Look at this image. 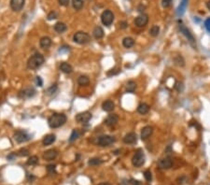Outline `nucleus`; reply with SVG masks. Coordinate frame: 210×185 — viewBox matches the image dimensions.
Returning <instances> with one entry per match:
<instances>
[{
    "mask_svg": "<svg viewBox=\"0 0 210 185\" xmlns=\"http://www.w3.org/2000/svg\"><path fill=\"white\" fill-rule=\"evenodd\" d=\"M65 122L66 116L63 113H54L48 120V123H49V126L51 128H59L63 126Z\"/></svg>",
    "mask_w": 210,
    "mask_h": 185,
    "instance_id": "obj_1",
    "label": "nucleus"
},
{
    "mask_svg": "<svg viewBox=\"0 0 210 185\" xmlns=\"http://www.w3.org/2000/svg\"><path fill=\"white\" fill-rule=\"evenodd\" d=\"M44 63V57L40 53H36L32 55L31 57L27 61V68L29 69L35 70L37 68H40V66Z\"/></svg>",
    "mask_w": 210,
    "mask_h": 185,
    "instance_id": "obj_2",
    "label": "nucleus"
},
{
    "mask_svg": "<svg viewBox=\"0 0 210 185\" xmlns=\"http://www.w3.org/2000/svg\"><path fill=\"white\" fill-rule=\"evenodd\" d=\"M73 39L76 43L78 44H80V45H84V44H87L90 42L91 40V37L88 33H85V32H77L76 34L74 35L73 37Z\"/></svg>",
    "mask_w": 210,
    "mask_h": 185,
    "instance_id": "obj_3",
    "label": "nucleus"
},
{
    "mask_svg": "<svg viewBox=\"0 0 210 185\" xmlns=\"http://www.w3.org/2000/svg\"><path fill=\"white\" fill-rule=\"evenodd\" d=\"M132 164L133 167H140L145 164V154L142 151L138 150L132 158Z\"/></svg>",
    "mask_w": 210,
    "mask_h": 185,
    "instance_id": "obj_4",
    "label": "nucleus"
},
{
    "mask_svg": "<svg viewBox=\"0 0 210 185\" xmlns=\"http://www.w3.org/2000/svg\"><path fill=\"white\" fill-rule=\"evenodd\" d=\"M114 21V14L110 9H107V11H103L101 14V22L104 25L109 26Z\"/></svg>",
    "mask_w": 210,
    "mask_h": 185,
    "instance_id": "obj_5",
    "label": "nucleus"
},
{
    "mask_svg": "<svg viewBox=\"0 0 210 185\" xmlns=\"http://www.w3.org/2000/svg\"><path fill=\"white\" fill-rule=\"evenodd\" d=\"M13 139L17 142V143H25V142L28 141L31 139V136L27 134V132L19 130V131H16L15 133H14Z\"/></svg>",
    "mask_w": 210,
    "mask_h": 185,
    "instance_id": "obj_6",
    "label": "nucleus"
},
{
    "mask_svg": "<svg viewBox=\"0 0 210 185\" xmlns=\"http://www.w3.org/2000/svg\"><path fill=\"white\" fill-rule=\"evenodd\" d=\"M179 30L181 32V34H182L186 39H188V41L190 42V44L192 45V47H194V48H196V44H195V39H194V37L192 36V34L190 33V31L188 29L187 27H186L185 25H179Z\"/></svg>",
    "mask_w": 210,
    "mask_h": 185,
    "instance_id": "obj_7",
    "label": "nucleus"
},
{
    "mask_svg": "<svg viewBox=\"0 0 210 185\" xmlns=\"http://www.w3.org/2000/svg\"><path fill=\"white\" fill-rule=\"evenodd\" d=\"M115 142V137L107 135H104L97 139V145L100 147H107Z\"/></svg>",
    "mask_w": 210,
    "mask_h": 185,
    "instance_id": "obj_8",
    "label": "nucleus"
},
{
    "mask_svg": "<svg viewBox=\"0 0 210 185\" xmlns=\"http://www.w3.org/2000/svg\"><path fill=\"white\" fill-rule=\"evenodd\" d=\"M92 113L89 111H83L80 112L76 116V121L80 123H87L90 122V120L92 119Z\"/></svg>",
    "mask_w": 210,
    "mask_h": 185,
    "instance_id": "obj_9",
    "label": "nucleus"
},
{
    "mask_svg": "<svg viewBox=\"0 0 210 185\" xmlns=\"http://www.w3.org/2000/svg\"><path fill=\"white\" fill-rule=\"evenodd\" d=\"M157 165H158V167L160 169L167 170V169H170L172 167V165H173V162H172L171 158L165 157V158H163V159H160Z\"/></svg>",
    "mask_w": 210,
    "mask_h": 185,
    "instance_id": "obj_10",
    "label": "nucleus"
},
{
    "mask_svg": "<svg viewBox=\"0 0 210 185\" xmlns=\"http://www.w3.org/2000/svg\"><path fill=\"white\" fill-rule=\"evenodd\" d=\"M149 23V16L147 14H140L135 20V25L137 27H145Z\"/></svg>",
    "mask_w": 210,
    "mask_h": 185,
    "instance_id": "obj_11",
    "label": "nucleus"
},
{
    "mask_svg": "<svg viewBox=\"0 0 210 185\" xmlns=\"http://www.w3.org/2000/svg\"><path fill=\"white\" fill-rule=\"evenodd\" d=\"M25 0H11V8L13 11H20L25 6Z\"/></svg>",
    "mask_w": 210,
    "mask_h": 185,
    "instance_id": "obj_12",
    "label": "nucleus"
},
{
    "mask_svg": "<svg viewBox=\"0 0 210 185\" xmlns=\"http://www.w3.org/2000/svg\"><path fill=\"white\" fill-rule=\"evenodd\" d=\"M119 122V116L117 114H110L107 117V119L105 120L104 123L108 127H113L115 126Z\"/></svg>",
    "mask_w": 210,
    "mask_h": 185,
    "instance_id": "obj_13",
    "label": "nucleus"
},
{
    "mask_svg": "<svg viewBox=\"0 0 210 185\" xmlns=\"http://www.w3.org/2000/svg\"><path fill=\"white\" fill-rule=\"evenodd\" d=\"M152 133H153V128L150 125H147L145 127L142 128L141 130V135H140V137L142 140H147L149 137L152 135Z\"/></svg>",
    "mask_w": 210,
    "mask_h": 185,
    "instance_id": "obj_14",
    "label": "nucleus"
},
{
    "mask_svg": "<svg viewBox=\"0 0 210 185\" xmlns=\"http://www.w3.org/2000/svg\"><path fill=\"white\" fill-rule=\"evenodd\" d=\"M122 140L125 144H135L137 141V136L136 133H133V132L128 133V134L124 136Z\"/></svg>",
    "mask_w": 210,
    "mask_h": 185,
    "instance_id": "obj_15",
    "label": "nucleus"
},
{
    "mask_svg": "<svg viewBox=\"0 0 210 185\" xmlns=\"http://www.w3.org/2000/svg\"><path fill=\"white\" fill-rule=\"evenodd\" d=\"M57 155H58L57 151L54 149H51V150L46 151L44 153V154H43V159L46 161H52L57 157Z\"/></svg>",
    "mask_w": 210,
    "mask_h": 185,
    "instance_id": "obj_16",
    "label": "nucleus"
},
{
    "mask_svg": "<svg viewBox=\"0 0 210 185\" xmlns=\"http://www.w3.org/2000/svg\"><path fill=\"white\" fill-rule=\"evenodd\" d=\"M35 94H36L35 90L32 88H29V89H25V90H23V91H22L20 94H19V96L22 98H30V97L34 96Z\"/></svg>",
    "mask_w": 210,
    "mask_h": 185,
    "instance_id": "obj_17",
    "label": "nucleus"
},
{
    "mask_svg": "<svg viewBox=\"0 0 210 185\" xmlns=\"http://www.w3.org/2000/svg\"><path fill=\"white\" fill-rule=\"evenodd\" d=\"M102 108L105 111L110 112L114 110V108H115V104H114V102L111 101V100H106V101H104L103 104H102Z\"/></svg>",
    "mask_w": 210,
    "mask_h": 185,
    "instance_id": "obj_18",
    "label": "nucleus"
},
{
    "mask_svg": "<svg viewBox=\"0 0 210 185\" xmlns=\"http://www.w3.org/2000/svg\"><path fill=\"white\" fill-rule=\"evenodd\" d=\"M55 139H56L55 135L50 134V135H47V136H44V139H43V140H42V143L44 146H50V145H51L52 143H53V142L55 141Z\"/></svg>",
    "mask_w": 210,
    "mask_h": 185,
    "instance_id": "obj_19",
    "label": "nucleus"
},
{
    "mask_svg": "<svg viewBox=\"0 0 210 185\" xmlns=\"http://www.w3.org/2000/svg\"><path fill=\"white\" fill-rule=\"evenodd\" d=\"M60 70L65 74H70V73H72L73 68L68 63L63 62V63H61V65H60Z\"/></svg>",
    "mask_w": 210,
    "mask_h": 185,
    "instance_id": "obj_20",
    "label": "nucleus"
},
{
    "mask_svg": "<svg viewBox=\"0 0 210 185\" xmlns=\"http://www.w3.org/2000/svg\"><path fill=\"white\" fill-rule=\"evenodd\" d=\"M150 111V106L147 105L146 103H141L138 105L137 107V112L139 113V114H142V115H145L147 114V112Z\"/></svg>",
    "mask_w": 210,
    "mask_h": 185,
    "instance_id": "obj_21",
    "label": "nucleus"
},
{
    "mask_svg": "<svg viewBox=\"0 0 210 185\" xmlns=\"http://www.w3.org/2000/svg\"><path fill=\"white\" fill-rule=\"evenodd\" d=\"M39 45L42 49H47L51 45V39L49 37H43L39 41Z\"/></svg>",
    "mask_w": 210,
    "mask_h": 185,
    "instance_id": "obj_22",
    "label": "nucleus"
},
{
    "mask_svg": "<svg viewBox=\"0 0 210 185\" xmlns=\"http://www.w3.org/2000/svg\"><path fill=\"white\" fill-rule=\"evenodd\" d=\"M187 5H188V0H182V1H181L178 9H176V13H178V16H181V15H183L184 14V12L186 11V8H187Z\"/></svg>",
    "mask_w": 210,
    "mask_h": 185,
    "instance_id": "obj_23",
    "label": "nucleus"
},
{
    "mask_svg": "<svg viewBox=\"0 0 210 185\" xmlns=\"http://www.w3.org/2000/svg\"><path fill=\"white\" fill-rule=\"evenodd\" d=\"M66 29H67V27H66L65 23H62V22L56 23H55V25H54V30H55L57 33H60V34H62V33L65 32Z\"/></svg>",
    "mask_w": 210,
    "mask_h": 185,
    "instance_id": "obj_24",
    "label": "nucleus"
},
{
    "mask_svg": "<svg viewBox=\"0 0 210 185\" xmlns=\"http://www.w3.org/2000/svg\"><path fill=\"white\" fill-rule=\"evenodd\" d=\"M93 37H94L96 39H102V37H104V30H103V28H102L101 26H96V27H95L94 29H93Z\"/></svg>",
    "mask_w": 210,
    "mask_h": 185,
    "instance_id": "obj_25",
    "label": "nucleus"
},
{
    "mask_svg": "<svg viewBox=\"0 0 210 185\" xmlns=\"http://www.w3.org/2000/svg\"><path fill=\"white\" fill-rule=\"evenodd\" d=\"M122 45H123V47H125V48L130 49L133 45H135V40H133V39H132V37H124L123 40H122Z\"/></svg>",
    "mask_w": 210,
    "mask_h": 185,
    "instance_id": "obj_26",
    "label": "nucleus"
},
{
    "mask_svg": "<svg viewBox=\"0 0 210 185\" xmlns=\"http://www.w3.org/2000/svg\"><path fill=\"white\" fill-rule=\"evenodd\" d=\"M174 64L178 66H180V68H183L185 65V60L183 58V56L181 55H176L174 57Z\"/></svg>",
    "mask_w": 210,
    "mask_h": 185,
    "instance_id": "obj_27",
    "label": "nucleus"
},
{
    "mask_svg": "<svg viewBox=\"0 0 210 185\" xmlns=\"http://www.w3.org/2000/svg\"><path fill=\"white\" fill-rule=\"evenodd\" d=\"M78 83L80 85V86H87L90 83V79L87 76H80V77L78 79Z\"/></svg>",
    "mask_w": 210,
    "mask_h": 185,
    "instance_id": "obj_28",
    "label": "nucleus"
},
{
    "mask_svg": "<svg viewBox=\"0 0 210 185\" xmlns=\"http://www.w3.org/2000/svg\"><path fill=\"white\" fill-rule=\"evenodd\" d=\"M136 89V83L133 82V80H130L128 82L127 85H126V91L128 93H133Z\"/></svg>",
    "mask_w": 210,
    "mask_h": 185,
    "instance_id": "obj_29",
    "label": "nucleus"
},
{
    "mask_svg": "<svg viewBox=\"0 0 210 185\" xmlns=\"http://www.w3.org/2000/svg\"><path fill=\"white\" fill-rule=\"evenodd\" d=\"M83 0H72V6L76 11H79L83 7Z\"/></svg>",
    "mask_w": 210,
    "mask_h": 185,
    "instance_id": "obj_30",
    "label": "nucleus"
},
{
    "mask_svg": "<svg viewBox=\"0 0 210 185\" xmlns=\"http://www.w3.org/2000/svg\"><path fill=\"white\" fill-rule=\"evenodd\" d=\"M103 163V161L100 158H92L88 161V165H92V167H94V165H99Z\"/></svg>",
    "mask_w": 210,
    "mask_h": 185,
    "instance_id": "obj_31",
    "label": "nucleus"
},
{
    "mask_svg": "<svg viewBox=\"0 0 210 185\" xmlns=\"http://www.w3.org/2000/svg\"><path fill=\"white\" fill-rule=\"evenodd\" d=\"M37 163H39V157H37V156H36V155L31 156V157L28 159L27 162H26V164H27L28 165H36Z\"/></svg>",
    "mask_w": 210,
    "mask_h": 185,
    "instance_id": "obj_32",
    "label": "nucleus"
},
{
    "mask_svg": "<svg viewBox=\"0 0 210 185\" xmlns=\"http://www.w3.org/2000/svg\"><path fill=\"white\" fill-rule=\"evenodd\" d=\"M160 33V27L158 25H153L150 30V35L152 37H157Z\"/></svg>",
    "mask_w": 210,
    "mask_h": 185,
    "instance_id": "obj_33",
    "label": "nucleus"
},
{
    "mask_svg": "<svg viewBox=\"0 0 210 185\" xmlns=\"http://www.w3.org/2000/svg\"><path fill=\"white\" fill-rule=\"evenodd\" d=\"M79 136H80V133H79V131L78 129L73 130V131H72V134H71V136H70V137H69V141H70V142H73L74 140H76L77 139H79Z\"/></svg>",
    "mask_w": 210,
    "mask_h": 185,
    "instance_id": "obj_34",
    "label": "nucleus"
},
{
    "mask_svg": "<svg viewBox=\"0 0 210 185\" xmlns=\"http://www.w3.org/2000/svg\"><path fill=\"white\" fill-rule=\"evenodd\" d=\"M47 170H48V172H49L50 175L56 174V167L54 165H49L47 167Z\"/></svg>",
    "mask_w": 210,
    "mask_h": 185,
    "instance_id": "obj_35",
    "label": "nucleus"
},
{
    "mask_svg": "<svg viewBox=\"0 0 210 185\" xmlns=\"http://www.w3.org/2000/svg\"><path fill=\"white\" fill-rule=\"evenodd\" d=\"M57 17H58V14H57V12L54 11H51L49 14H48V20L49 21L55 20V19H57Z\"/></svg>",
    "mask_w": 210,
    "mask_h": 185,
    "instance_id": "obj_36",
    "label": "nucleus"
},
{
    "mask_svg": "<svg viewBox=\"0 0 210 185\" xmlns=\"http://www.w3.org/2000/svg\"><path fill=\"white\" fill-rule=\"evenodd\" d=\"M18 155H19V156H22H22H23V157H25V156L29 155V151H28L27 149H25V148L21 149L20 151H18Z\"/></svg>",
    "mask_w": 210,
    "mask_h": 185,
    "instance_id": "obj_37",
    "label": "nucleus"
},
{
    "mask_svg": "<svg viewBox=\"0 0 210 185\" xmlns=\"http://www.w3.org/2000/svg\"><path fill=\"white\" fill-rule=\"evenodd\" d=\"M144 177H145L147 181H151L152 175H151V172L150 171V170H146V171L144 172Z\"/></svg>",
    "mask_w": 210,
    "mask_h": 185,
    "instance_id": "obj_38",
    "label": "nucleus"
},
{
    "mask_svg": "<svg viewBox=\"0 0 210 185\" xmlns=\"http://www.w3.org/2000/svg\"><path fill=\"white\" fill-rule=\"evenodd\" d=\"M171 4H172V0H163V1H162V6L165 8H169L171 6Z\"/></svg>",
    "mask_w": 210,
    "mask_h": 185,
    "instance_id": "obj_39",
    "label": "nucleus"
},
{
    "mask_svg": "<svg viewBox=\"0 0 210 185\" xmlns=\"http://www.w3.org/2000/svg\"><path fill=\"white\" fill-rule=\"evenodd\" d=\"M35 82H36L37 86H39V87H42V86H43V80H42L41 77H39V76H37V77H36Z\"/></svg>",
    "mask_w": 210,
    "mask_h": 185,
    "instance_id": "obj_40",
    "label": "nucleus"
},
{
    "mask_svg": "<svg viewBox=\"0 0 210 185\" xmlns=\"http://www.w3.org/2000/svg\"><path fill=\"white\" fill-rule=\"evenodd\" d=\"M56 90H57V86H56V84H54V85H52L51 87H50L49 89H48L47 93H48V94H54L56 92Z\"/></svg>",
    "mask_w": 210,
    "mask_h": 185,
    "instance_id": "obj_41",
    "label": "nucleus"
},
{
    "mask_svg": "<svg viewBox=\"0 0 210 185\" xmlns=\"http://www.w3.org/2000/svg\"><path fill=\"white\" fill-rule=\"evenodd\" d=\"M119 72H120V69L114 68V69H110V70H109L108 72L107 73V75L108 76V77H110V76H112V75H117Z\"/></svg>",
    "mask_w": 210,
    "mask_h": 185,
    "instance_id": "obj_42",
    "label": "nucleus"
},
{
    "mask_svg": "<svg viewBox=\"0 0 210 185\" xmlns=\"http://www.w3.org/2000/svg\"><path fill=\"white\" fill-rule=\"evenodd\" d=\"M58 2L63 7H67L69 5V0H58Z\"/></svg>",
    "mask_w": 210,
    "mask_h": 185,
    "instance_id": "obj_43",
    "label": "nucleus"
},
{
    "mask_svg": "<svg viewBox=\"0 0 210 185\" xmlns=\"http://www.w3.org/2000/svg\"><path fill=\"white\" fill-rule=\"evenodd\" d=\"M204 26H206V30L210 33V18L206 19V22H204Z\"/></svg>",
    "mask_w": 210,
    "mask_h": 185,
    "instance_id": "obj_44",
    "label": "nucleus"
},
{
    "mask_svg": "<svg viewBox=\"0 0 210 185\" xmlns=\"http://www.w3.org/2000/svg\"><path fill=\"white\" fill-rule=\"evenodd\" d=\"M129 183L132 185H141V182L139 181H136V179H131L130 181H129Z\"/></svg>",
    "mask_w": 210,
    "mask_h": 185,
    "instance_id": "obj_45",
    "label": "nucleus"
},
{
    "mask_svg": "<svg viewBox=\"0 0 210 185\" xmlns=\"http://www.w3.org/2000/svg\"><path fill=\"white\" fill-rule=\"evenodd\" d=\"M120 27H121V29H125V28H127V27H128L127 22H125V21L121 22V23H120Z\"/></svg>",
    "mask_w": 210,
    "mask_h": 185,
    "instance_id": "obj_46",
    "label": "nucleus"
},
{
    "mask_svg": "<svg viewBox=\"0 0 210 185\" xmlns=\"http://www.w3.org/2000/svg\"><path fill=\"white\" fill-rule=\"evenodd\" d=\"M63 51H69V47H62L59 50V53H63Z\"/></svg>",
    "mask_w": 210,
    "mask_h": 185,
    "instance_id": "obj_47",
    "label": "nucleus"
},
{
    "mask_svg": "<svg viewBox=\"0 0 210 185\" xmlns=\"http://www.w3.org/2000/svg\"><path fill=\"white\" fill-rule=\"evenodd\" d=\"M15 156H16L15 153H11V154H9V155L7 156V159L9 160V161H12V160L14 159V157H15Z\"/></svg>",
    "mask_w": 210,
    "mask_h": 185,
    "instance_id": "obj_48",
    "label": "nucleus"
},
{
    "mask_svg": "<svg viewBox=\"0 0 210 185\" xmlns=\"http://www.w3.org/2000/svg\"><path fill=\"white\" fill-rule=\"evenodd\" d=\"M129 184V181L127 179H123V181L120 183V185H128Z\"/></svg>",
    "mask_w": 210,
    "mask_h": 185,
    "instance_id": "obj_49",
    "label": "nucleus"
},
{
    "mask_svg": "<svg viewBox=\"0 0 210 185\" xmlns=\"http://www.w3.org/2000/svg\"><path fill=\"white\" fill-rule=\"evenodd\" d=\"M206 7H207V8L209 9V11H210V0L206 2Z\"/></svg>",
    "mask_w": 210,
    "mask_h": 185,
    "instance_id": "obj_50",
    "label": "nucleus"
},
{
    "mask_svg": "<svg viewBox=\"0 0 210 185\" xmlns=\"http://www.w3.org/2000/svg\"><path fill=\"white\" fill-rule=\"evenodd\" d=\"M98 185H111L110 183H108V182H102V183H100Z\"/></svg>",
    "mask_w": 210,
    "mask_h": 185,
    "instance_id": "obj_51",
    "label": "nucleus"
}]
</instances>
